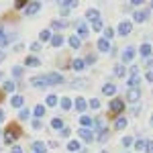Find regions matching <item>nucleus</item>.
<instances>
[{"instance_id":"f257e3e1","label":"nucleus","mask_w":153,"mask_h":153,"mask_svg":"<svg viewBox=\"0 0 153 153\" xmlns=\"http://www.w3.org/2000/svg\"><path fill=\"white\" fill-rule=\"evenodd\" d=\"M21 135H23V131H21L19 125H8V129L4 131V141L8 145H12V141H16Z\"/></svg>"},{"instance_id":"f03ea898","label":"nucleus","mask_w":153,"mask_h":153,"mask_svg":"<svg viewBox=\"0 0 153 153\" xmlns=\"http://www.w3.org/2000/svg\"><path fill=\"white\" fill-rule=\"evenodd\" d=\"M123 110H125V100H123V98H112L110 104H108V114H110V117H117Z\"/></svg>"},{"instance_id":"7ed1b4c3","label":"nucleus","mask_w":153,"mask_h":153,"mask_svg":"<svg viewBox=\"0 0 153 153\" xmlns=\"http://www.w3.org/2000/svg\"><path fill=\"white\" fill-rule=\"evenodd\" d=\"M139 100H141V90H139V88H129V90H127V102L135 104V102H139Z\"/></svg>"},{"instance_id":"20e7f679","label":"nucleus","mask_w":153,"mask_h":153,"mask_svg":"<svg viewBox=\"0 0 153 153\" xmlns=\"http://www.w3.org/2000/svg\"><path fill=\"white\" fill-rule=\"evenodd\" d=\"M47 78V84L49 86H59V84L63 82V76L61 74H57V71H51V74H47L45 76Z\"/></svg>"},{"instance_id":"39448f33","label":"nucleus","mask_w":153,"mask_h":153,"mask_svg":"<svg viewBox=\"0 0 153 153\" xmlns=\"http://www.w3.org/2000/svg\"><path fill=\"white\" fill-rule=\"evenodd\" d=\"M131 31H133V23L131 21H123V23L118 25V35L120 37H127Z\"/></svg>"},{"instance_id":"423d86ee","label":"nucleus","mask_w":153,"mask_h":153,"mask_svg":"<svg viewBox=\"0 0 153 153\" xmlns=\"http://www.w3.org/2000/svg\"><path fill=\"white\" fill-rule=\"evenodd\" d=\"M31 86H35V88H47V78L45 76H35V78H31Z\"/></svg>"},{"instance_id":"0eeeda50","label":"nucleus","mask_w":153,"mask_h":153,"mask_svg":"<svg viewBox=\"0 0 153 153\" xmlns=\"http://www.w3.org/2000/svg\"><path fill=\"white\" fill-rule=\"evenodd\" d=\"M78 135H80V139L86 141V143L94 141V131H90V129H80V131H78Z\"/></svg>"},{"instance_id":"6e6552de","label":"nucleus","mask_w":153,"mask_h":153,"mask_svg":"<svg viewBox=\"0 0 153 153\" xmlns=\"http://www.w3.org/2000/svg\"><path fill=\"white\" fill-rule=\"evenodd\" d=\"M39 10H41V2H29V6L25 8L27 16H31V14H37Z\"/></svg>"},{"instance_id":"1a4fd4ad","label":"nucleus","mask_w":153,"mask_h":153,"mask_svg":"<svg viewBox=\"0 0 153 153\" xmlns=\"http://www.w3.org/2000/svg\"><path fill=\"white\" fill-rule=\"evenodd\" d=\"M135 57V47H127L123 51V63H131Z\"/></svg>"},{"instance_id":"9d476101","label":"nucleus","mask_w":153,"mask_h":153,"mask_svg":"<svg viewBox=\"0 0 153 153\" xmlns=\"http://www.w3.org/2000/svg\"><path fill=\"white\" fill-rule=\"evenodd\" d=\"M133 19H135L137 23H145V21L149 19V10H135Z\"/></svg>"},{"instance_id":"9b49d317","label":"nucleus","mask_w":153,"mask_h":153,"mask_svg":"<svg viewBox=\"0 0 153 153\" xmlns=\"http://www.w3.org/2000/svg\"><path fill=\"white\" fill-rule=\"evenodd\" d=\"M76 31H78V37H88V25L78 21L76 23Z\"/></svg>"},{"instance_id":"f8f14e48","label":"nucleus","mask_w":153,"mask_h":153,"mask_svg":"<svg viewBox=\"0 0 153 153\" xmlns=\"http://www.w3.org/2000/svg\"><path fill=\"white\" fill-rule=\"evenodd\" d=\"M98 49H100L102 53H106V51H110V49H112V45H110V41H108V39L102 37V39H98Z\"/></svg>"},{"instance_id":"ddd939ff","label":"nucleus","mask_w":153,"mask_h":153,"mask_svg":"<svg viewBox=\"0 0 153 153\" xmlns=\"http://www.w3.org/2000/svg\"><path fill=\"white\" fill-rule=\"evenodd\" d=\"M139 53H141L143 59H149L151 57V45H149V43H143L141 49H139Z\"/></svg>"},{"instance_id":"4468645a","label":"nucleus","mask_w":153,"mask_h":153,"mask_svg":"<svg viewBox=\"0 0 153 153\" xmlns=\"http://www.w3.org/2000/svg\"><path fill=\"white\" fill-rule=\"evenodd\" d=\"M102 94L114 96V94H117V86H114V84H104V86H102Z\"/></svg>"},{"instance_id":"2eb2a0df","label":"nucleus","mask_w":153,"mask_h":153,"mask_svg":"<svg viewBox=\"0 0 153 153\" xmlns=\"http://www.w3.org/2000/svg\"><path fill=\"white\" fill-rule=\"evenodd\" d=\"M147 147H149V141H145V139L135 141V151H145L147 153Z\"/></svg>"},{"instance_id":"dca6fc26","label":"nucleus","mask_w":153,"mask_h":153,"mask_svg":"<svg viewBox=\"0 0 153 153\" xmlns=\"http://www.w3.org/2000/svg\"><path fill=\"white\" fill-rule=\"evenodd\" d=\"M25 65H29V68H39L41 65V61L33 55H29V57H25Z\"/></svg>"},{"instance_id":"f3484780","label":"nucleus","mask_w":153,"mask_h":153,"mask_svg":"<svg viewBox=\"0 0 153 153\" xmlns=\"http://www.w3.org/2000/svg\"><path fill=\"white\" fill-rule=\"evenodd\" d=\"M86 16H88L92 23H94V21H100V12L96 10V8H88V10H86Z\"/></svg>"},{"instance_id":"a211bd4d","label":"nucleus","mask_w":153,"mask_h":153,"mask_svg":"<svg viewBox=\"0 0 153 153\" xmlns=\"http://www.w3.org/2000/svg\"><path fill=\"white\" fill-rule=\"evenodd\" d=\"M84 65H86V61H84V59H74V61H71V68H74V71H82L84 70Z\"/></svg>"},{"instance_id":"6ab92c4d","label":"nucleus","mask_w":153,"mask_h":153,"mask_svg":"<svg viewBox=\"0 0 153 153\" xmlns=\"http://www.w3.org/2000/svg\"><path fill=\"white\" fill-rule=\"evenodd\" d=\"M108 135H110V131H108V129H102L100 133H98L96 141H98V143H106V141H108Z\"/></svg>"},{"instance_id":"aec40b11","label":"nucleus","mask_w":153,"mask_h":153,"mask_svg":"<svg viewBox=\"0 0 153 153\" xmlns=\"http://www.w3.org/2000/svg\"><path fill=\"white\" fill-rule=\"evenodd\" d=\"M80 123H82V127H84V129H88V127H92V125H94V118H90V117H86V114H82Z\"/></svg>"},{"instance_id":"412c9836","label":"nucleus","mask_w":153,"mask_h":153,"mask_svg":"<svg viewBox=\"0 0 153 153\" xmlns=\"http://www.w3.org/2000/svg\"><path fill=\"white\" fill-rule=\"evenodd\" d=\"M23 102H25L23 96H12V98H10V104L14 106V108H21V106H23Z\"/></svg>"},{"instance_id":"4be33fe9","label":"nucleus","mask_w":153,"mask_h":153,"mask_svg":"<svg viewBox=\"0 0 153 153\" xmlns=\"http://www.w3.org/2000/svg\"><path fill=\"white\" fill-rule=\"evenodd\" d=\"M51 45H53V47H61V45H63V37L61 35H53L51 37Z\"/></svg>"},{"instance_id":"5701e85b","label":"nucleus","mask_w":153,"mask_h":153,"mask_svg":"<svg viewBox=\"0 0 153 153\" xmlns=\"http://www.w3.org/2000/svg\"><path fill=\"white\" fill-rule=\"evenodd\" d=\"M139 80H141L139 74H137V76H131V80L127 82V86H129V88H139Z\"/></svg>"},{"instance_id":"b1692460","label":"nucleus","mask_w":153,"mask_h":153,"mask_svg":"<svg viewBox=\"0 0 153 153\" xmlns=\"http://www.w3.org/2000/svg\"><path fill=\"white\" fill-rule=\"evenodd\" d=\"M68 151H82L80 141H70V143H68Z\"/></svg>"},{"instance_id":"393cba45","label":"nucleus","mask_w":153,"mask_h":153,"mask_svg":"<svg viewBox=\"0 0 153 153\" xmlns=\"http://www.w3.org/2000/svg\"><path fill=\"white\" fill-rule=\"evenodd\" d=\"M74 102H76V108H78V112H84V110H86V100H84V98H78V100H74Z\"/></svg>"},{"instance_id":"a878e982","label":"nucleus","mask_w":153,"mask_h":153,"mask_svg":"<svg viewBox=\"0 0 153 153\" xmlns=\"http://www.w3.org/2000/svg\"><path fill=\"white\" fill-rule=\"evenodd\" d=\"M31 149H33V151H43V149H47V145H45L43 141H35L33 145H31Z\"/></svg>"},{"instance_id":"bb28decb","label":"nucleus","mask_w":153,"mask_h":153,"mask_svg":"<svg viewBox=\"0 0 153 153\" xmlns=\"http://www.w3.org/2000/svg\"><path fill=\"white\" fill-rule=\"evenodd\" d=\"M59 4H61V8H74V6H78L76 0H61Z\"/></svg>"},{"instance_id":"cd10ccee","label":"nucleus","mask_w":153,"mask_h":153,"mask_svg":"<svg viewBox=\"0 0 153 153\" xmlns=\"http://www.w3.org/2000/svg\"><path fill=\"white\" fill-rule=\"evenodd\" d=\"M127 127V118H117V123H114V129L117 131H123Z\"/></svg>"},{"instance_id":"c85d7f7f","label":"nucleus","mask_w":153,"mask_h":153,"mask_svg":"<svg viewBox=\"0 0 153 153\" xmlns=\"http://www.w3.org/2000/svg\"><path fill=\"white\" fill-rule=\"evenodd\" d=\"M125 74H127V71H125V65H123V63H118L117 68H114V76H117V78H123Z\"/></svg>"},{"instance_id":"c756f323","label":"nucleus","mask_w":153,"mask_h":153,"mask_svg":"<svg viewBox=\"0 0 153 153\" xmlns=\"http://www.w3.org/2000/svg\"><path fill=\"white\" fill-rule=\"evenodd\" d=\"M70 45H71L74 49H78L80 45H82V41H80V37H78V35H76V37H70Z\"/></svg>"},{"instance_id":"7c9ffc66","label":"nucleus","mask_w":153,"mask_h":153,"mask_svg":"<svg viewBox=\"0 0 153 153\" xmlns=\"http://www.w3.org/2000/svg\"><path fill=\"white\" fill-rule=\"evenodd\" d=\"M51 127L57 129V131H61L63 129V120H61V118H53V120H51Z\"/></svg>"},{"instance_id":"2f4dec72","label":"nucleus","mask_w":153,"mask_h":153,"mask_svg":"<svg viewBox=\"0 0 153 153\" xmlns=\"http://www.w3.org/2000/svg\"><path fill=\"white\" fill-rule=\"evenodd\" d=\"M14 88H16V84L8 80V82H4V92H14Z\"/></svg>"},{"instance_id":"473e14b6","label":"nucleus","mask_w":153,"mask_h":153,"mask_svg":"<svg viewBox=\"0 0 153 153\" xmlns=\"http://www.w3.org/2000/svg\"><path fill=\"white\" fill-rule=\"evenodd\" d=\"M51 33H49L47 29H45V31H41V35H39V39H41V41H43V43H45V41H51Z\"/></svg>"},{"instance_id":"72a5a7b5","label":"nucleus","mask_w":153,"mask_h":153,"mask_svg":"<svg viewBox=\"0 0 153 153\" xmlns=\"http://www.w3.org/2000/svg\"><path fill=\"white\" fill-rule=\"evenodd\" d=\"M71 86H74V88H86V86H88V80H74Z\"/></svg>"},{"instance_id":"f704fd0d","label":"nucleus","mask_w":153,"mask_h":153,"mask_svg":"<svg viewBox=\"0 0 153 153\" xmlns=\"http://www.w3.org/2000/svg\"><path fill=\"white\" fill-rule=\"evenodd\" d=\"M61 108H63V110H70L71 108V100L70 98H65V96L61 98Z\"/></svg>"},{"instance_id":"c9c22d12","label":"nucleus","mask_w":153,"mask_h":153,"mask_svg":"<svg viewBox=\"0 0 153 153\" xmlns=\"http://www.w3.org/2000/svg\"><path fill=\"white\" fill-rule=\"evenodd\" d=\"M112 37H114V29H112V27H106V29H104V39L110 41Z\"/></svg>"},{"instance_id":"e433bc0d","label":"nucleus","mask_w":153,"mask_h":153,"mask_svg":"<svg viewBox=\"0 0 153 153\" xmlns=\"http://www.w3.org/2000/svg\"><path fill=\"white\" fill-rule=\"evenodd\" d=\"M51 27H53V29H63V27H68V23H65V21H53V23H51Z\"/></svg>"},{"instance_id":"4c0bfd02","label":"nucleus","mask_w":153,"mask_h":153,"mask_svg":"<svg viewBox=\"0 0 153 153\" xmlns=\"http://www.w3.org/2000/svg\"><path fill=\"white\" fill-rule=\"evenodd\" d=\"M43 114H45V106L43 104H39V106H35V117H43Z\"/></svg>"},{"instance_id":"58836bf2","label":"nucleus","mask_w":153,"mask_h":153,"mask_svg":"<svg viewBox=\"0 0 153 153\" xmlns=\"http://www.w3.org/2000/svg\"><path fill=\"white\" fill-rule=\"evenodd\" d=\"M27 6H29L27 0H16V2H14V8H19V10H21V8H27Z\"/></svg>"},{"instance_id":"ea45409f","label":"nucleus","mask_w":153,"mask_h":153,"mask_svg":"<svg viewBox=\"0 0 153 153\" xmlns=\"http://www.w3.org/2000/svg\"><path fill=\"white\" fill-rule=\"evenodd\" d=\"M57 102H59V100H57V96H53V94L47 96V106H57Z\"/></svg>"},{"instance_id":"a19ab883","label":"nucleus","mask_w":153,"mask_h":153,"mask_svg":"<svg viewBox=\"0 0 153 153\" xmlns=\"http://www.w3.org/2000/svg\"><path fill=\"white\" fill-rule=\"evenodd\" d=\"M12 76H14V78H21V76H23V68H21V65H14V68H12Z\"/></svg>"},{"instance_id":"79ce46f5","label":"nucleus","mask_w":153,"mask_h":153,"mask_svg":"<svg viewBox=\"0 0 153 153\" xmlns=\"http://www.w3.org/2000/svg\"><path fill=\"white\" fill-rule=\"evenodd\" d=\"M29 117H31V110L29 108H21V118L23 120H29Z\"/></svg>"},{"instance_id":"37998d69","label":"nucleus","mask_w":153,"mask_h":153,"mask_svg":"<svg viewBox=\"0 0 153 153\" xmlns=\"http://www.w3.org/2000/svg\"><path fill=\"white\" fill-rule=\"evenodd\" d=\"M88 106H90V108H100V100H98V98H92V100H90V102H88Z\"/></svg>"},{"instance_id":"c03bdc74","label":"nucleus","mask_w":153,"mask_h":153,"mask_svg":"<svg viewBox=\"0 0 153 153\" xmlns=\"http://www.w3.org/2000/svg\"><path fill=\"white\" fill-rule=\"evenodd\" d=\"M133 137H129V135H127V137H123V145H125V147H131V145H133Z\"/></svg>"},{"instance_id":"a18cd8bd","label":"nucleus","mask_w":153,"mask_h":153,"mask_svg":"<svg viewBox=\"0 0 153 153\" xmlns=\"http://www.w3.org/2000/svg\"><path fill=\"white\" fill-rule=\"evenodd\" d=\"M92 29H94V31H102V21H94V23H92Z\"/></svg>"},{"instance_id":"49530a36","label":"nucleus","mask_w":153,"mask_h":153,"mask_svg":"<svg viewBox=\"0 0 153 153\" xmlns=\"http://www.w3.org/2000/svg\"><path fill=\"white\" fill-rule=\"evenodd\" d=\"M6 41V35H4V29H2V25H0V45Z\"/></svg>"},{"instance_id":"de8ad7c7","label":"nucleus","mask_w":153,"mask_h":153,"mask_svg":"<svg viewBox=\"0 0 153 153\" xmlns=\"http://www.w3.org/2000/svg\"><path fill=\"white\" fill-rule=\"evenodd\" d=\"M145 80H147V82H153V70H149L145 74Z\"/></svg>"},{"instance_id":"09e8293b","label":"nucleus","mask_w":153,"mask_h":153,"mask_svg":"<svg viewBox=\"0 0 153 153\" xmlns=\"http://www.w3.org/2000/svg\"><path fill=\"white\" fill-rule=\"evenodd\" d=\"M84 61H86V63H96V55H88Z\"/></svg>"},{"instance_id":"8fccbe9b","label":"nucleus","mask_w":153,"mask_h":153,"mask_svg":"<svg viewBox=\"0 0 153 153\" xmlns=\"http://www.w3.org/2000/svg\"><path fill=\"white\" fill-rule=\"evenodd\" d=\"M61 137H70V129H68V127L61 129Z\"/></svg>"},{"instance_id":"3c124183","label":"nucleus","mask_w":153,"mask_h":153,"mask_svg":"<svg viewBox=\"0 0 153 153\" xmlns=\"http://www.w3.org/2000/svg\"><path fill=\"white\" fill-rule=\"evenodd\" d=\"M33 129H41V120H39V118L33 120Z\"/></svg>"},{"instance_id":"603ef678","label":"nucleus","mask_w":153,"mask_h":153,"mask_svg":"<svg viewBox=\"0 0 153 153\" xmlns=\"http://www.w3.org/2000/svg\"><path fill=\"white\" fill-rule=\"evenodd\" d=\"M129 4H131V6H141L143 2H141V0H133V2H129Z\"/></svg>"},{"instance_id":"864d4df0","label":"nucleus","mask_w":153,"mask_h":153,"mask_svg":"<svg viewBox=\"0 0 153 153\" xmlns=\"http://www.w3.org/2000/svg\"><path fill=\"white\" fill-rule=\"evenodd\" d=\"M12 153H23V149H21L19 145H14V147H12Z\"/></svg>"},{"instance_id":"5fc2aeb1","label":"nucleus","mask_w":153,"mask_h":153,"mask_svg":"<svg viewBox=\"0 0 153 153\" xmlns=\"http://www.w3.org/2000/svg\"><path fill=\"white\" fill-rule=\"evenodd\" d=\"M31 49H33V51H39V49H41V45H39V43H33V45H31Z\"/></svg>"},{"instance_id":"6e6d98bb","label":"nucleus","mask_w":153,"mask_h":153,"mask_svg":"<svg viewBox=\"0 0 153 153\" xmlns=\"http://www.w3.org/2000/svg\"><path fill=\"white\" fill-rule=\"evenodd\" d=\"M147 153H153V141H149V147H147Z\"/></svg>"},{"instance_id":"4d7b16f0","label":"nucleus","mask_w":153,"mask_h":153,"mask_svg":"<svg viewBox=\"0 0 153 153\" xmlns=\"http://www.w3.org/2000/svg\"><path fill=\"white\" fill-rule=\"evenodd\" d=\"M147 65H149V68H153V55L149 59H147Z\"/></svg>"},{"instance_id":"13d9d810","label":"nucleus","mask_w":153,"mask_h":153,"mask_svg":"<svg viewBox=\"0 0 153 153\" xmlns=\"http://www.w3.org/2000/svg\"><path fill=\"white\" fill-rule=\"evenodd\" d=\"M4 120V112H2V108H0V123Z\"/></svg>"},{"instance_id":"bf43d9fd","label":"nucleus","mask_w":153,"mask_h":153,"mask_svg":"<svg viewBox=\"0 0 153 153\" xmlns=\"http://www.w3.org/2000/svg\"><path fill=\"white\" fill-rule=\"evenodd\" d=\"M2 59H4V51H0V61H2Z\"/></svg>"},{"instance_id":"052dcab7","label":"nucleus","mask_w":153,"mask_h":153,"mask_svg":"<svg viewBox=\"0 0 153 153\" xmlns=\"http://www.w3.org/2000/svg\"><path fill=\"white\" fill-rule=\"evenodd\" d=\"M33 153H47V151H45V149H43V151H33Z\"/></svg>"},{"instance_id":"680f3d73","label":"nucleus","mask_w":153,"mask_h":153,"mask_svg":"<svg viewBox=\"0 0 153 153\" xmlns=\"http://www.w3.org/2000/svg\"><path fill=\"white\" fill-rule=\"evenodd\" d=\"M0 102H2V92H0Z\"/></svg>"},{"instance_id":"e2e57ef3","label":"nucleus","mask_w":153,"mask_h":153,"mask_svg":"<svg viewBox=\"0 0 153 153\" xmlns=\"http://www.w3.org/2000/svg\"><path fill=\"white\" fill-rule=\"evenodd\" d=\"M151 127H153V117H151Z\"/></svg>"},{"instance_id":"0e129e2a","label":"nucleus","mask_w":153,"mask_h":153,"mask_svg":"<svg viewBox=\"0 0 153 153\" xmlns=\"http://www.w3.org/2000/svg\"><path fill=\"white\" fill-rule=\"evenodd\" d=\"M151 8H153V2H151Z\"/></svg>"},{"instance_id":"69168bd1","label":"nucleus","mask_w":153,"mask_h":153,"mask_svg":"<svg viewBox=\"0 0 153 153\" xmlns=\"http://www.w3.org/2000/svg\"><path fill=\"white\" fill-rule=\"evenodd\" d=\"M102 153H108V151H102Z\"/></svg>"},{"instance_id":"338daca9","label":"nucleus","mask_w":153,"mask_h":153,"mask_svg":"<svg viewBox=\"0 0 153 153\" xmlns=\"http://www.w3.org/2000/svg\"><path fill=\"white\" fill-rule=\"evenodd\" d=\"M0 135H2V133H0Z\"/></svg>"}]
</instances>
